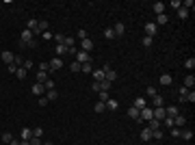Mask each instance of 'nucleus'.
<instances>
[{
    "label": "nucleus",
    "mask_w": 195,
    "mask_h": 145,
    "mask_svg": "<svg viewBox=\"0 0 195 145\" xmlns=\"http://www.w3.org/2000/svg\"><path fill=\"white\" fill-rule=\"evenodd\" d=\"M178 93H180V102H195V93H193L191 89H184V87H182Z\"/></svg>",
    "instance_id": "nucleus-1"
},
{
    "label": "nucleus",
    "mask_w": 195,
    "mask_h": 145,
    "mask_svg": "<svg viewBox=\"0 0 195 145\" xmlns=\"http://www.w3.org/2000/svg\"><path fill=\"white\" fill-rule=\"evenodd\" d=\"M152 117H154V119H158V121H163V119L167 117L165 106H156V108H152Z\"/></svg>",
    "instance_id": "nucleus-2"
},
{
    "label": "nucleus",
    "mask_w": 195,
    "mask_h": 145,
    "mask_svg": "<svg viewBox=\"0 0 195 145\" xmlns=\"http://www.w3.org/2000/svg\"><path fill=\"white\" fill-rule=\"evenodd\" d=\"M76 61H78L80 65H85V63H91V56H89V52L78 50V52H76Z\"/></svg>",
    "instance_id": "nucleus-3"
},
{
    "label": "nucleus",
    "mask_w": 195,
    "mask_h": 145,
    "mask_svg": "<svg viewBox=\"0 0 195 145\" xmlns=\"http://www.w3.org/2000/svg\"><path fill=\"white\" fill-rule=\"evenodd\" d=\"M139 117H141V121H150V119H152V108H150V106L141 108V111H139Z\"/></svg>",
    "instance_id": "nucleus-4"
},
{
    "label": "nucleus",
    "mask_w": 195,
    "mask_h": 145,
    "mask_svg": "<svg viewBox=\"0 0 195 145\" xmlns=\"http://www.w3.org/2000/svg\"><path fill=\"white\" fill-rule=\"evenodd\" d=\"M0 61L7 63V65H11V63L15 61V54H13V52H9V50H5L2 54H0Z\"/></svg>",
    "instance_id": "nucleus-5"
},
{
    "label": "nucleus",
    "mask_w": 195,
    "mask_h": 145,
    "mask_svg": "<svg viewBox=\"0 0 195 145\" xmlns=\"http://www.w3.org/2000/svg\"><path fill=\"white\" fill-rule=\"evenodd\" d=\"M20 39H22V43H26V45H28V43H31L35 37H33V33H31L28 28H24V31H22V37H20Z\"/></svg>",
    "instance_id": "nucleus-6"
},
{
    "label": "nucleus",
    "mask_w": 195,
    "mask_h": 145,
    "mask_svg": "<svg viewBox=\"0 0 195 145\" xmlns=\"http://www.w3.org/2000/svg\"><path fill=\"white\" fill-rule=\"evenodd\" d=\"M182 126H186V117L180 113V115L174 117V128H182Z\"/></svg>",
    "instance_id": "nucleus-7"
},
{
    "label": "nucleus",
    "mask_w": 195,
    "mask_h": 145,
    "mask_svg": "<svg viewBox=\"0 0 195 145\" xmlns=\"http://www.w3.org/2000/svg\"><path fill=\"white\" fill-rule=\"evenodd\" d=\"M61 67H63V59H52L50 61V76H52V71H57Z\"/></svg>",
    "instance_id": "nucleus-8"
},
{
    "label": "nucleus",
    "mask_w": 195,
    "mask_h": 145,
    "mask_svg": "<svg viewBox=\"0 0 195 145\" xmlns=\"http://www.w3.org/2000/svg\"><path fill=\"white\" fill-rule=\"evenodd\" d=\"M80 50H85V52H91V50H93V41H91L89 37L80 41Z\"/></svg>",
    "instance_id": "nucleus-9"
},
{
    "label": "nucleus",
    "mask_w": 195,
    "mask_h": 145,
    "mask_svg": "<svg viewBox=\"0 0 195 145\" xmlns=\"http://www.w3.org/2000/svg\"><path fill=\"white\" fill-rule=\"evenodd\" d=\"M91 76H93V82H102V80H104V71H102V69H93Z\"/></svg>",
    "instance_id": "nucleus-10"
},
{
    "label": "nucleus",
    "mask_w": 195,
    "mask_h": 145,
    "mask_svg": "<svg viewBox=\"0 0 195 145\" xmlns=\"http://www.w3.org/2000/svg\"><path fill=\"white\" fill-rule=\"evenodd\" d=\"M126 113H128V117H130V119H134V121H141V117H139V108L130 106V108H128Z\"/></svg>",
    "instance_id": "nucleus-11"
},
{
    "label": "nucleus",
    "mask_w": 195,
    "mask_h": 145,
    "mask_svg": "<svg viewBox=\"0 0 195 145\" xmlns=\"http://www.w3.org/2000/svg\"><path fill=\"white\" fill-rule=\"evenodd\" d=\"M165 113H167V117H171V119H174L176 115H180V108H178V106H167Z\"/></svg>",
    "instance_id": "nucleus-12"
},
{
    "label": "nucleus",
    "mask_w": 195,
    "mask_h": 145,
    "mask_svg": "<svg viewBox=\"0 0 195 145\" xmlns=\"http://www.w3.org/2000/svg\"><path fill=\"white\" fill-rule=\"evenodd\" d=\"M145 35H148V37H154L156 35V24H145Z\"/></svg>",
    "instance_id": "nucleus-13"
},
{
    "label": "nucleus",
    "mask_w": 195,
    "mask_h": 145,
    "mask_svg": "<svg viewBox=\"0 0 195 145\" xmlns=\"http://www.w3.org/2000/svg\"><path fill=\"white\" fill-rule=\"evenodd\" d=\"M35 78H37V82H39V85H43L48 78H50V74H48V71H37V76H35Z\"/></svg>",
    "instance_id": "nucleus-14"
},
{
    "label": "nucleus",
    "mask_w": 195,
    "mask_h": 145,
    "mask_svg": "<svg viewBox=\"0 0 195 145\" xmlns=\"http://www.w3.org/2000/svg\"><path fill=\"white\" fill-rule=\"evenodd\" d=\"M113 33H115V37H117V35H124V33H126V26L119 22V24H115V26H113Z\"/></svg>",
    "instance_id": "nucleus-15"
},
{
    "label": "nucleus",
    "mask_w": 195,
    "mask_h": 145,
    "mask_svg": "<svg viewBox=\"0 0 195 145\" xmlns=\"http://www.w3.org/2000/svg\"><path fill=\"white\" fill-rule=\"evenodd\" d=\"M145 106H148V100H145V98H137V100H134V108L141 111V108H145Z\"/></svg>",
    "instance_id": "nucleus-16"
},
{
    "label": "nucleus",
    "mask_w": 195,
    "mask_h": 145,
    "mask_svg": "<svg viewBox=\"0 0 195 145\" xmlns=\"http://www.w3.org/2000/svg\"><path fill=\"white\" fill-rule=\"evenodd\" d=\"M33 139V130L31 128H24L22 130V141H31Z\"/></svg>",
    "instance_id": "nucleus-17"
},
{
    "label": "nucleus",
    "mask_w": 195,
    "mask_h": 145,
    "mask_svg": "<svg viewBox=\"0 0 195 145\" xmlns=\"http://www.w3.org/2000/svg\"><path fill=\"white\" fill-rule=\"evenodd\" d=\"M46 98H48V102H54V100L59 98V93H57V89H52V91H46Z\"/></svg>",
    "instance_id": "nucleus-18"
},
{
    "label": "nucleus",
    "mask_w": 195,
    "mask_h": 145,
    "mask_svg": "<svg viewBox=\"0 0 195 145\" xmlns=\"http://www.w3.org/2000/svg\"><path fill=\"white\" fill-rule=\"evenodd\" d=\"M154 13H156V15H163V13H165V5H163V2H154Z\"/></svg>",
    "instance_id": "nucleus-19"
},
{
    "label": "nucleus",
    "mask_w": 195,
    "mask_h": 145,
    "mask_svg": "<svg viewBox=\"0 0 195 145\" xmlns=\"http://www.w3.org/2000/svg\"><path fill=\"white\" fill-rule=\"evenodd\" d=\"M193 85H195V76H186L184 78V89H193Z\"/></svg>",
    "instance_id": "nucleus-20"
},
{
    "label": "nucleus",
    "mask_w": 195,
    "mask_h": 145,
    "mask_svg": "<svg viewBox=\"0 0 195 145\" xmlns=\"http://www.w3.org/2000/svg\"><path fill=\"white\" fill-rule=\"evenodd\" d=\"M33 93H35V95H41V93H46V89H43V85H39V82H35V85H33Z\"/></svg>",
    "instance_id": "nucleus-21"
},
{
    "label": "nucleus",
    "mask_w": 195,
    "mask_h": 145,
    "mask_svg": "<svg viewBox=\"0 0 195 145\" xmlns=\"http://www.w3.org/2000/svg\"><path fill=\"white\" fill-rule=\"evenodd\" d=\"M93 111H95V113H104V111H106V104L98 100V102H95V106H93Z\"/></svg>",
    "instance_id": "nucleus-22"
},
{
    "label": "nucleus",
    "mask_w": 195,
    "mask_h": 145,
    "mask_svg": "<svg viewBox=\"0 0 195 145\" xmlns=\"http://www.w3.org/2000/svg\"><path fill=\"white\" fill-rule=\"evenodd\" d=\"M141 139H143V141H150V139H152V130H150V128H143V130H141Z\"/></svg>",
    "instance_id": "nucleus-23"
},
{
    "label": "nucleus",
    "mask_w": 195,
    "mask_h": 145,
    "mask_svg": "<svg viewBox=\"0 0 195 145\" xmlns=\"http://www.w3.org/2000/svg\"><path fill=\"white\" fill-rule=\"evenodd\" d=\"M57 54H59V56H65V54H67V45H65V43H59V45H57Z\"/></svg>",
    "instance_id": "nucleus-24"
},
{
    "label": "nucleus",
    "mask_w": 195,
    "mask_h": 145,
    "mask_svg": "<svg viewBox=\"0 0 195 145\" xmlns=\"http://www.w3.org/2000/svg\"><path fill=\"white\" fill-rule=\"evenodd\" d=\"M111 87H113V82H109L106 78L100 82V91H111Z\"/></svg>",
    "instance_id": "nucleus-25"
},
{
    "label": "nucleus",
    "mask_w": 195,
    "mask_h": 145,
    "mask_svg": "<svg viewBox=\"0 0 195 145\" xmlns=\"http://www.w3.org/2000/svg\"><path fill=\"white\" fill-rule=\"evenodd\" d=\"M117 108H119L117 100H109V102H106V111H117Z\"/></svg>",
    "instance_id": "nucleus-26"
},
{
    "label": "nucleus",
    "mask_w": 195,
    "mask_h": 145,
    "mask_svg": "<svg viewBox=\"0 0 195 145\" xmlns=\"http://www.w3.org/2000/svg\"><path fill=\"white\" fill-rule=\"evenodd\" d=\"M160 85L169 87V85H171V76H169V74H163V76H160Z\"/></svg>",
    "instance_id": "nucleus-27"
},
{
    "label": "nucleus",
    "mask_w": 195,
    "mask_h": 145,
    "mask_svg": "<svg viewBox=\"0 0 195 145\" xmlns=\"http://www.w3.org/2000/svg\"><path fill=\"white\" fill-rule=\"evenodd\" d=\"M167 22H169L167 13H163V15H156V26H158V24H167Z\"/></svg>",
    "instance_id": "nucleus-28"
},
{
    "label": "nucleus",
    "mask_w": 195,
    "mask_h": 145,
    "mask_svg": "<svg viewBox=\"0 0 195 145\" xmlns=\"http://www.w3.org/2000/svg\"><path fill=\"white\" fill-rule=\"evenodd\" d=\"M180 136H182L184 141H191V139H193V132H191V130H180Z\"/></svg>",
    "instance_id": "nucleus-29"
},
{
    "label": "nucleus",
    "mask_w": 195,
    "mask_h": 145,
    "mask_svg": "<svg viewBox=\"0 0 195 145\" xmlns=\"http://www.w3.org/2000/svg\"><path fill=\"white\" fill-rule=\"evenodd\" d=\"M43 89H46V91H52V89H54V80H52V78H48V80L43 82Z\"/></svg>",
    "instance_id": "nucleus-30"
},
{
    "label": "nucleus",
    "mask_w": 195,
    "mask_h": 145,
    "mask_svg": "<svg viewBox=\"0 0 195 145\" xmlns=\"http://www.w3.org/2000/svg\"><path fill=\"white\" fill-rule=\"evenodd\" d=\"M98 95H100V102H104V104H106V102L111 100V95H109V91H100V93H98Z\"/></svg>",
    "instance_id": "nucleus-31"
},
{
    "label": "nucleus",
    "mask_w": 195,
    "mask_h": 145,
    "mask_svg": "<svg viewBox=\"0 0 195 145\" xmlns=\"http://www.w3.org/2000/svg\"><path fill=\"white\" fill-rule=\"evenodd\" d=\"M104 78H106L109 82H113V80L117 78V71H115V69H111V71H106V76H104Z\"/></svg>",
    "instance_id": "nucleus-32"
},
{
    "label": "nucleus",
    "mask_w": 195,
    "mask_h": 145,
    "mask_svg": "<svg viewBox=\"0 0 195 145\" xmlns=\"http://www.w3.org/2000/svg\"><path fill=\"white\" fill-rule=\"evenodd\" d=\"M178 17H180V20H186V17H189V11H186L184 7H180V9H178Z\"/></svg>",
    "instance_id": "nucleus-33"
},
{
    "label": "nucleus",
    "mask_w": 195,
    "mask_h": 145,
    "mask_svg": "<svg viewBox=\"0 0 195 145\" xmlns=\"http://www.w3.org/2000/svg\"><path fill=\"white\" fill-rule=\"evenodd\" d=\"M152 41H154V37H148V35H145V37L141 39V43H143L145 48H150V45H152Z\"/></svg>",
    "instance_id": "nucleus-34"
},
{
    "label": "nucleus",
    "mask_w": 195,
    "mask_h": 145,
    "mask_svg": "<svg viewBox=\"0 0 195 145\" xmlns=\"http://www.w3.org/2000/svg\"><path fill=\"white\" fill-rule=\"evenodd\" d=\"M80 71H85V74H91V71H93L91 63H85V65H80Z\"/></svg>",
    "instance_id": "nucleus-35"
},
{
    "label": "nucleus",
    "mask_w": 195,
    "mask_h": 145,
    "mask_svg": "<svg viewBox=\"0 0 195 145\" xmlns=\"http://www.w3.org/2000/svg\"><path fill=\"white\" fill-rule=\"evenodd\" d=\"M152 104H154V108H156V106H163V98H160V95H154V98H152Z\"/></svg>",
    "instance_id": "nucleus-36"
},
{
    "label": "nucleus",
    "mask_w": 195,
    "mask_h": 145,
    "mask_svg": "<svg viewBox=\"0 0 195 145\" xmlns=\"http://www.w3.org/2000/svg\"><path fill=\"white\" fill-rule=\"evenodd\" d=\"M15 74H17V78H20V80H24V78H26V69H24V67H17Z\"/></svg>",
    "instance_id": "nucleus-37"
},
{
    "label": "nucleus",
    "mask_w": 195,
    "mask_h": 145,
    "mask_svg": "<svg viewBox=\"0 0 195 145\" xmlns=\"http://www.w3.org/2000/svg\"><path fill=\"white\" fill-rule=\"evenodd\" d=\"M104 37H106L109 41H113V39H115V33H113V28H106V31H104Z\"/></svg>",
    "instance_id": "nucleus-38"
},
{
    "label": "nucleus",
    "mask_w": 195,
    "mask_h": 145,
    "mask_svg": "<svg viewBox=\"0 0 195 145\" xmlns=\"http://www.w3.org/2000/svg\"><path fill=\"white\" fill-rule=\"evenodd\" d=\"M152 139L160 141V139H163V130H160V128H158V130H152Z\"/></svg>",
    "instance_id": "nucleus-39"
},
{
    "label": "nucleus",
    "mask_w": 195,
    "mask_h": 145,
    "mask_svg": "<svg viewBox=\"0 0 195 145\" xmlns=\"http://www.w3.org/2000/svg\"><path fill=\"white\" fill-rule=\"evenodd\" d=\"M39 71H48V74H50V63H48V61H43V63L39 65Z\"/></svg>",
    "instance_id": "nucleus-40"
},
{
    "label": "nucleus",
    "mask_w": 195,
    "mask_h": 145,
    "mask_svg": "<svg viewBox=\"0 0 195 145\" xmlns=\"http://www.w3.org/2000/svg\"><path fill=\"white\" fill-rule=\"evenodd\" d=\"M145 95H148V98H154V95H158V93H156L154 87H148V89H145Z\"/></svg>",
    "instance_id": "nucleus-41"
},
{
    "label": "nucleus",
    "mask_w": 195,
    "mask_h": 145,
    "mask_svg": "<svg viewBox=\"0 0 195 145\" xmlns=\"http://www.w3.org/2000/svg\"><path fill=\"white\" fill-rule=\"evenodd\" d=\"M63 43H65L67 48H72V45L76 43V39H74V37H65V39H63Z\"/></svg>",
    "instance_id": "nucleus-42"
},
{
    "label": "nucleus",
    "mask_w": 195,
    "mask_h": 145,
    "mask_svg": "<svg viewBox=\"0 0 195 145\" xmlns=\"http://www.w3.org/2000/svg\"><path fill=\"white\" fill-rule=\"evenodd\" d=\"M160 124H165L167 128H174V119H171V117H165V119H163Z\"/></svg>",
    "instance_id": "nucleus-43"
},
{
    "label": "nucleus",
    "mask_w": 195,
    "mask_h": 145,
    "mask_svg": "<svg viewBox=\"0 0 195 145\" xmlns=\"http://www.w3.org/2000/svg\"><path fill=\"white\" fill-rule=\"evenodd\" d=\"M11 141H13V134L11 132H5L2 134V143H11Z\"/></svg>",
    "instance_id": "nucleus-44"
},
{
    "label": "nucleus",
    "mask_w": 195,
    "mask_h": 145,
    "mask_svg": "<svg viewBox=\"0 0 195 145\" xmlns=\"http://www.w3.org/2000/svg\"><path fill=\"white\" fill-rule=\"evenodd\" d=\"M63 39H65V35H61V33H57V35H54V41H57V45H59V43H63Z\"/></svg>",
    "instance_id": "nucleus-45"
},
{
    "label": "nucleus",
    "mask_w": 195,
    "mask_h": 145,
    "mask_svg": "<svg viewBox=\"0 0 195 145\" xmlns=\"http://www.w3.org/2000/svg\"><path fill=\"white\" fill-rule=\"evenodd\" d=\"M184 65H186V69H193V67H195V59H186Z\"/></svg>",
    "instance_id": "nucleus-46"
},
{
    "label": "nucleus",
    "mask_w": 195,
    "mask_h": 145,
    "mask_svg": "<svg viewBox=\"0 0 195 145\" xmlns=\"http://www.w3.org/2000/svg\"><path fill=\"white\" fill-rule=\"evenodd\" d=\"M28 143H31V145H43V143H41V139H39V136H33V139H31V141H28Z\"/></svg>",
    "instance_id": "nucleus-47"
},
{
    "label": "nucleus",
    "mask_w": 195,
    "mask_h": 145,
    "mask_svg": "<svg viewBox=\"0 0 195 145\" xmlns=\"http://www.w3.org/2000/svg\"><path fill=\"white\" fill-rule=\"evenodd\" d=\"M22 67H24V69H31V67H33V61H31V59H24V65H22Z\"/></svg>",
    "instance_id": "nucleus-48"
},
{
    "label": "nucleus",
    "mask_w": 195,
    "mask_h": 145,
    "mask_svg": "<svg viewBox=\"0 0 195 145\" xmlns=\"http://www.w3.org/2000/svg\"><path fill=\"white\" fill-rule=\"evenodd\" d=\"M76 37H78V39H80V41H83V39H87V31H83V28H80V31H78V35H76Z\"/></svg>",
    "instance_id": "nucleus-49"
},
{
    "label": "nucleus",
    "mask_w": 195,
    "mask_h": 145,
    "mask_svg": "<svg viewBox=\"0 0 195 145\" xmlns=\"http://www.w3.org/2000/svg\"><path fill=\"white\" fill-rule=\"evenodd\" d=\"M41 134H43V128H35V130H33V136H39V139H41Z\"/></svg>",
    "instance_id": "nucleus-50"
},
{
    "label": "nucleus",
    "mask_w": 195,
    "mask_h": 145,
    "mask_svg": "<svg viewBox=\"0 0 195 145\" xmlns=\"http://www.w3.org/2000/svg\"><path fill=\"white\" fill-rule=\"evenodd\" d=\"M171 7H174V9H176V11H178V9H180V7H182V2H180V0H171Z\"/></svg>",
    "instance_id": "nucleus-51"
},
{
    "label": "nucleus",
    "mask_w": 195,
    "mask_h": 145,
    "mask_svg": "<svg viewBox=\"0 0 195 145\" xmlns=\"http://www.w3.org/2000/svg\"><path fill=\"white\" fill-rule=\"evenodd\" d=\"M72 71H80V63H78V61L72 63Z\"/></svg>",
    "instance_id": "nucleus-52"
},
{
    "label": "nucleus",
    "mask_w": 195,
    "mask_h": 145,
    "mask_svg": "<svg viewBox=\"0 0 195 145\" xmlns=\"http://www.w3.org/2000/svg\"><path fill=\"white\" fill-rule=\"evenodd\" d=\"M48 104H50V102H48L46 95H43V98H39V106H48Z\"/></svg>",
    "instance_id": "nucleus-53"
},
{
    "label": "nucleus",
    "mask_w": 195,
    "mask_h": 145,
    "mask_svg": "<svg viewBox=\"0 0 195 145\" xmlns=\"http://www.w3.org/2000/svg\"><path fill=\"white\" fill-rule=\"evenodd\" d=\"M171 136L178 139V136H180V128H171Z\"/></svg>",
    "instance_id": "nucleus-54"
},
{
    "label": "nucleus",
    "mask_w": 195,
    "mask_h": 145,
    "mask_svg": "<svg viewBox=\"0 0 195 145\" xmlns=\"http://www.w3.org/2000/svg\"><path fill=\"white\" fill-rule=\"evenodd\" d=\"M91 89H93L95 93H100V82H93V85H91Z\"/></svg>",
    "instance_id": "nucleus-55"
},
{
    "label": "nucleus",
    "mask_w": 195,
    "mask_h": 145,
    "mask_svg": "<svg viewBox=\"0 0 195 145\" xmlns=\"http://www.w3.org/2000/svg\"><path fill=\"white\" fill-rule=\"evenodd\" d=\"M41 37H43V39H52V33H50V31H46V33H41Z\"/></svg>",
    "instance_id": "nucleus-56"
},
{
    "label": "nucleus",
    "mask_w": 195,
    "mask_h": 145,
    "mask_svg": "<svg viewBox=\"0 0 195 145\" xmlns=\"http://www.w3.org/2000/svg\"><path fill=\"white\" fill-rule=\"evenodd\" d=\"M102 71H104V76H106V71H111V65H109V63H104V67H102Z\"/></svg>",
    "instance_id": "nucleus-57"
},
{
    "label": "nucleus",
    "mask_w": 195,
    "mask_h": 145,
    "mask_svg": "<svg viewBox=\"0 0 195 145\" xmlns=\"http://www.w3.org/2000/svg\"><path fill=\"white\" fill-rule=\"evenodd\" d=\"M9 145H20V141H17V139H13V141H11Z\"/></svg>",
    "instance_id": "nucleus-58"
},
{
    "label": "nucleus",
    "mask_w": 195,
    "mask_h": 145,
    "mask_svg": "<svg viewBox=\"0 0 195 145\" xmlns=\"http://www.w3.org/2000/svg\"><path fill=\"white\" fill-rule=\"evenodd\" d=\"M20 145H31V143L28 141H20Z\"/></svg>",
    "instance_id": "nucleus-59"
},
{
    "label": "nucleus",
    "mask_w": 195,
    "mask_h": 145,
    "mask_svg": "<svg viewBox=\"0 0 195 145\" xmlns=\"http://www.w3.org/2000/svg\"><path fill=\"white\" fill-rule=\"evenodd\" d=\"M43 145H54V143H52V141H50V143H43Z\"/></svg>",
    "instance_id": "nucleus-60"
}]
</instances>
